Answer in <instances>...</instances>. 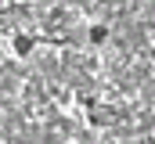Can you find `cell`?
<instances>
[{
	"label": "cell",
	"instance_id": "obj_2",
	"mask_svg": "<svg viewBox=\"0 0 155 144\" xmlns=\"http://www.w3.org/2000/svg\"><path fill=\"white\" fill-rule=\"evenodd\" d=\"M87 40H90L94 47H101V43L108 40V25H90V33H87Z\"/></svg>",
	"mask_w": 155,
	"mask_h": 144
},
{
	"label": "cell",
	"instance_id": "obj_1",
	"mask_svg": "<svg viewBox=\"0 0 155 144\" xmlns=\"http://www.w3.org/2000/svg\"><path fill=\"white\" fill-rule=\"evenodd\" d=\"M33 43H36V40H33L29 33H15L11 36V47H15L18 58H29V54H33Z\"/></svg>",
	"mask_w": 155,
	"mask_h": 144
},
{
	"label": "cell",
	"instance_id": "obj_3",
	"mask_svg": "<svg viewBox=\"0 0 155 144\" xmlns=\"http://www.w3.org/2000/svg\"><path fill=\"white\" fill-rule=\"evenodd\" d=\"M90 123H112V112H97V108H94V112H90Z\"/></svg>",
	"mask_w": 155,
	"mask_h": 144
}]
</instances>
